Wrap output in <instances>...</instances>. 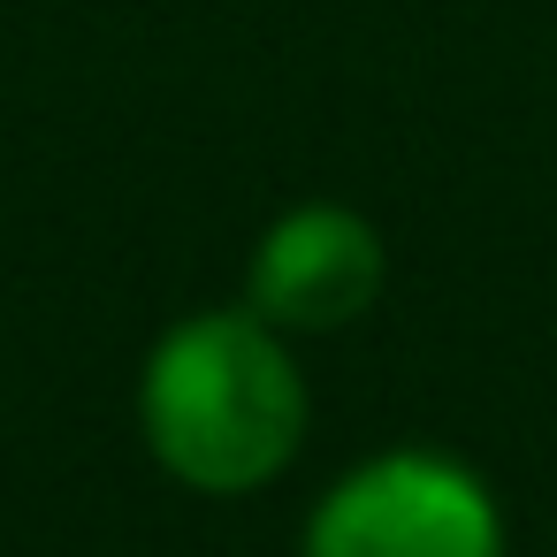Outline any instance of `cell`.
Here are the masks:
<instances>
[{"mask_svg": "<svg viewBox=\"0 0 557 557\" xmlns=\"http://www.w3.org/2000/svg\"><path fill=\"white\" fill-rule=\"evenodd\" d=\"M138 420L153 458L207 496L275 481L306 443V374L252 306L191 313L146 351Z\"/></svg>", "mask_w": 557, "mask_h": 557, "instance_id": "6da1fadb", "label": "cell"}, {"mask_svg": "<svg viewBox=\"0 0 557 557\" xmlns=\"http://www.w3.org/2000/svg\"><path fill=\"white\" fill-rule=\"evenodd\" d=\"M382 275H389L382 230L336 199H313L268 222V237L252 245L245 306L283 336H329V329H351L382 298Z\"/></svg>", "mask_w": 557, "mask_h": 557, "instance_id": "3957f363", "label": "cell"}, {"mask_svg": "<svg viewBox=\"0 0 557 557\" xmlns=\"http://www.w3.org/2000/svg\"><path fill=\"white\" fill-rule=\"evenodd\" d=\"M298 557H504V511L450 450H382L313 504Z\"/></svg>", "mask_w": 557, "mask_h": 557, "instance_id": "7a4b0ae2", "label": "cell"}]
</instances>
